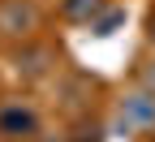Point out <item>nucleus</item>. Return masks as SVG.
Segmentation results:
<instances>
[{
  "label": "nucleus",
  "instance_id": "nucleus-1",
  "mask_svg": "<svg viewBox=\"0 0 155 142\" xmlns=\"http://www.w3.org/2000/svg\"><path fill=\"white\" fill-rule=\"evenodd\" d=\"M116 138H138L147 129H155V95L151 91H125L116 99V112H112V125H104Z\"/></svg>",
  "mask_w": 155,
  "mask_h": 142
},
{
  "label": "nucleus",
  "instance_id": "nucleus-4",
  "mask_svg": "<svg viewBox=\"0 0 155 142\" xmlns=\"http://www.w3.org/2000/svg\"><path fill=\"white\" fill-rule=\"evenodd\" d=\"M13 69L26 78V82H39V78H52L56 69V52L48 43H35V39H26V48H17L13 56Z\"/></svg>",
  "mask_w": 155,
  "mask_h": 142
},
{
  "label": "nucleus",
  "instance_id": "nucleus-8",
  "mask_svg": "<svg viewBox=\"0 0 155 142\" xmlns=\"http://www.w3.org/2000/svg\"><path fill=\"white\" fill-rule=\"evenodd\" d=\"M147 43L155 48V5H151V13H147Z\"/></svg>",
  "mask_w": 155,
  "mask_h": 142
},
{
  "label": "nucleus",
  "instance_id": "nucleus-5",
  "mask_svg": "<svg viewBox=\"0 0 155 142\" xmlns=\"http://www.w3.org/2000/svg\"><path fill=\"white\" fill-rule=\"evenodd\" d=\"M104 9H108V0H61V17L73 26H91Z\"/></svg>",
  "mask_w": 155,
  "mask_h": 142
},
{
  "label": "nucleus",
  "instance_id": "nucleus-2",
  "mask_svg": "<svg viewBox=\"0 0 155 142\" xmlns=\"http://www.w3.org/2000/svg\"><path fill=\"white\" fill-rule=\"evenodd\" d=\"M43 26L35 0H0V39H35V30Z\"/></svg>",
  "mask_w": 155,
  "mask_h": 142
},
{
  "label": "nucleus",
  "instance_id": "nucleus-6",
  "mask_svg": "<svg viewBox=\"0 0 155 142\" xmlns=\"http://www.w3.org/2000/svg\"><path fill=\"white\" fill-rule=\"evenodd\" d=\"M108 138V129L95 121V125H78V138H69V142H104Z\"/></svg>",
  "mask_w": 155,
  "mask_h": 142
},
{
  "label": "nucleus",
  "instance_id": "nucleus-7",
  "mask_svg": "<svg viewBox=\"0 0 155 142\" xmlns=\"http://www.w3.org/2000/svg\"><path fill=\"white\" fill-rule=\"evenodd\" d=\"M138 86L155 95V56H147V60H142V65H138Z\"/></svg>",
  "mask_w": 155,
  "mask_h": 142
},
{
  "label": "nucleus",
  "instance_id": "nucleus-3",
  "mask_svg": "<svg viewBox=\"0 0 155 142\" xmlns=\"http://www.w3.org/2000/svg\"><path fill=\"white\" fill-rule=\"evenodd\" d=\"M39 125H43V116H39V108L30 104V99H5V104H0V134H5L9 142L35 138Z\"/></svg>",
  "mask_w": 155,
  "mask_h": 142
}]
</instances>
